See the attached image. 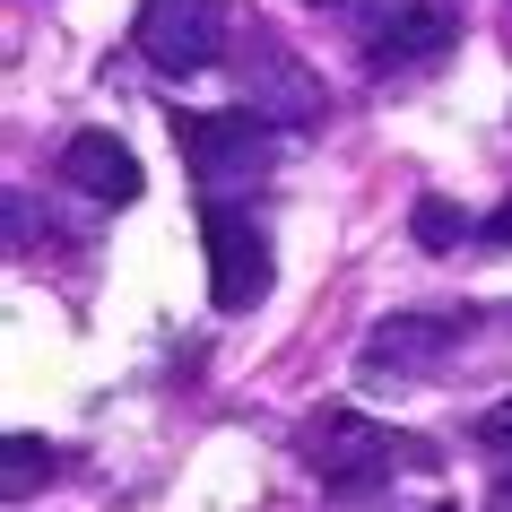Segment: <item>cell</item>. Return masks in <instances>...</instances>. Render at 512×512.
<instances>
[{
	"mask_svg": "<svg viewBox=\"0 0 512 512\" xmlns=\"http://www.w3.org/2000/svg\"><path fill=\"white\" fill-rule=\"evenodd\" d=\"M174 148H183L200 200H235L243 183H261V174L278 165V131L252 105H235V113H174Z\"/></svg>",
	"mask_w": 512,
	"mask_h": 512,
	"instance_id": "7a4b0ae2",
	"label": "cell"
},
{
	"mask_svg": "<svg viewBox=\"0 0 512 512\" xmlns=\"http://www.w3.org/2000/svg\"><path fill=\"white\" fill-rule=\"evenodd\" d=\"M460 339H469V313H391V322L365 330L356 374H365V382H382V374H434Z\"/></svg>",
	"mask_w": 512,
	"mask_h": 512,
	"instance_id": "52a82bcc",
	"label": "cell"
},
{
	"mask_svg": "<svg viewBox=\"0 0 512 512\" xmlns=\"http://www.w3.org/2000/svg\"><path fill=\"white\" fill-rule=\"evenodd\" d=\"M235 79H243V105L261 113V122H322L330 113V96H322V79H313V70H304L296 61V44H278L270 27H252L235 44Z\"/></svg>",
	"mask_w": 512,
	"mask_h": 512,
	"instance_id": "8992f818",
	"label": "cell"
},
{
	"mask_svg": "<svg viewBox=\"0 0 512 512\" xmlns=\"http://www.w3.org/2000/svg\"><path fill=\"white\" fill-rule=\"evenodd\" d=\"M0 460H9V469H0V504H27L35 486L53 478V443H35V434H9Z\"/></svg>",
	"mask_w": 512,
	"mask_h": 512,
	"instance_id": "9c48e42d",
	"label": "cell"
},
{
	"mask_svg": "<svg viewBox=\"0 0 512 512\" xmlns=\"http://www.w3.org/2000/svg\"><path fill=\"white\" fill-rule=\"evenodd\" d=\"M322 9H330V0H322Z\"/></svg>",
	"mask_w": 512,
	"mask_h": 512,
	"instance_id": "5bb4252c",
	"label": "cell"
},
{
	"mask_svg": "<svg viewBox=\"0 0 512 512\" xmlns=\"http://www.w3.org/2000/svg\"><path fill=\"white\" fill-rule=\"evenodd\" d=\"M131 44L157 79H200L226 61V18H217V0H139Z\"/></svg>",
	"mask_w": 512,
	"mask_h": 512,
	"instance_id": "277c9868",
	"label": "cell"
},
{
	"mask_svg": "<svg viewBox=\"0 0 512 512\" xmlns=\"http://www.w3.org/2000/svg\"><path fill=\"white\" fill-rule=\"evenodd\" d=\"M53 183L79 191V200H96V209H131V200H139V157L113 131H79L53 157Z\"/></svg>",
	"mask_w": 512,
	"mask_h": 512,
	"instance_id": "ba28073f",
	"label": "cell"
},
{
	"mask_svg": "<svg viewBox=\"0 0 512 512\" xmlns=\"http://www.w3.org/2000/svg\"><path fill=\"white\" fill-rule=\"evenodd\" d=\"M478 235H486V243H495V252H512V200H504V209H495V217H486Z\"/></svg>",
	"mask_w": 512,
	"mask_h": 512,
	"instance_id": "7c38bea8",
	"label": "cell"
},
{
	"mask_svg": "<svg viewBox=\"0 0 512 512\" xmlns=\"http://www.w3.org/2000/svg\"><path fill=\"white\" fill-rule=\"evenodd\" d=\"M478 443H512V400H504V408H486V417H478Z\"/></svg>",
	"mask_w": 512,
	"mask_h": 512,
	"instance_id": "8fae6325",
	"label": "cell"
},
{
	"mask_svg": "<svg viewBox=\"0 0 512 512\" xmlns=\"http://www.w3.org/2000/svg\"><path fill=\"white\" fill-rule=\"evenodd\" d=\"M486 512H512V469L495 478V495H486Z\"/></svg>",
	"mask_w": 512,
	"mask_h": 512,
	"instance_id": "4fadbf2b",
	"label": "cell"
},
{
	"mask_svg": "<svg viewBox=\"0 0 512 512\" xmlns=\"http://www.w3.org/2000/svg\"><path fill=\"white\" fill-rule=\"evenodd\" d=\"M304 469L330 486V495H374V486H391V469H434V443H417V434H391L374 426V417H356V408H322V417H304L296 434Z\"/></svg>",
	"mask_w": 512,
	"mask_h": 512,
	"instance_id": "6da1fadb",
	"label": "cell"
},
{
	"mask_svg": "<svg viewBox=\"0 0 512 512\" xmlns=\"http://www.w3.org/2000/svg\"><path fill=\"white\" fill-rule=\"evenodd\" d=\"M408 235L426 243V252H460V243H469V217H460L443 191H426V200L408 209Z\"/></svg>",
	"mask_w": 512,
	"mask_h": 512,
	"instance_id": "30bf717a",
	"label": "cell"
},
{
	"mask_svg": "<svg viewBox=\"0 0 512 512\" xmlns=\"http://www.w3.org/2000/svg\"><path fill=\"white\" fill-rule=\"evenodd\" d=\"M356 27H365L374 70H426L460 44V9L452 0H356Z\"/></svg>",
	"mask_w": 512,
	"mask_h": 512,
	"instance_id": "5b68a950",
	"label": "cell"
},
{
	"mask_svg": "<svg viewBox=\"0 0 512 512\" xmlns=\"http://www.w3.org/2000/svg\"><path fill=\"white\" fill-rule=\"evenodd\" d=\"M200 243H209V304L217 313H252V304L270 296V226L235 200H200Z\"/></svg>",
	"mask_w": 512,
	"mask_h": 512,
	"instance_id": "3957f363",
	"label": "cell"
}]
</instances>
